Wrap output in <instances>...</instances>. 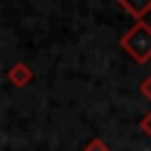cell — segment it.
<instances>
[{"label":"cell","mask_w":151,"mask_h":151,"mask_svg":"<svg viewBox=\"0 0 151 151\" xmlns=\"http://www.w3.org/2000/svg\"><path fill=\"white\" fill-rule=\"evenodd\" d=\"M120 47L137 61V64H146L151 59V26L142 19L137 21L123 38H120Z\"/></svg>","instance_id":"cell-1"},{"label":"cell","mask_w":151,"mask_h":151,"mask_svg":"<svg viewBox=\"0 0 151 151\" xmlns=\"http://www.w3.org/2000/svg\"><path fill=\"white\" fill-rule=\"evenodd\" d=\"M7 78H9V83H12L14 87H26V85L33 80V71H31V66H28V64L17 61V64L7 71Z\"/></svg>","instance_id":"cell-2"},{"label":"cell","mask_w":151,"mask_h":151,"mask_svg":"<svg viewBox=\"0 0 151 151\" xmlns=\"http://www.w3.org/2000/svg\"><path fill=\"white\" fill-rule=\"evenodd\" d=\"M116 2L137 21H142L151 12V0H116Z\"/></svg>","instance_id":"cell-3"},{"label":"cell","mask_w":151,"mask_h":151,"mask_svg":"<svg viewBox=\"0 0 151 151\" xmlns=\"http://www.w3.org/2000/svg\"><path fill=\"white\" fill-rule=\"evenodd\" d=\"M83 151H111V149H109V144H106L104 139L94 137V139H90V142L85 144V149H83Z\"/></svg>","instance_id":"cell-4"},{"label":"cell","mask_w":151,"mask_h":151,"mask_svg":"<svg viewBox=\"0 0 151 151\" xmlns=\"http://www.w3.org/2000/svg\"><path fill=\"white\" fill-rule=\"evenodd\" d=\"M139 92H142V97H144L146 101H151V73L139 83Z\"/></svg>","instance_id":"cell-5"},{"label":"cell","mask_w":151,"mask_h":151,"mask_svg":"<svg viewBox=\"0 0 151 151\" xmlns=\"http://www.w3.org/2000/svg\"><path fill=\"white\" fill-rule=\"evenodd\" d=\"M139 127H142V132H144V134L151 139V111H149V113H146V116L139 120Z\"/></svg>","instance_id":"cell-6"}]
</instances>
